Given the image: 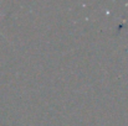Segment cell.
<instances>
[{"label": "cell", "instance_id": "cell-1", "mask_svg": "<svg viewBox=\"0 0 128 126\" xmlns=\"http://www.w3.org/2000/svg\"><path fill=\"white\" fill-rule=\"evenodd\" d=\"M0 16H1V14H0ZM0 34H1V32H0Z\"/></svg>", "mask_w": 128, "mask_h": 126}]
</instances>
